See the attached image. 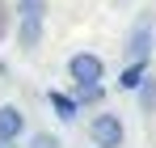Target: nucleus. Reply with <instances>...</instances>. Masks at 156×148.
<instances>
[{"label": "nucleus", "instance_id": "1", "mask_svg": "<svg viewBox=\"0 0 156 148\" xmlns=\"http://www.w3.org/2000/svg\"><path fill=\"white\" fill-rule=\"evenodd\" d=\"M89 144L93 148H122L127 144V123H122V114H114V110H97L93 119H89Z\"/></svg>", "mask_w": 156, "mask_h": 148}, {"label": "nucleus", "instance_id": "2", "mask_svg": "<svg viewBox=\"0 0 156 148\" xmlns=\"http://www.w3.org/2000/svg\"><path fill=\"white\" fill-rule=\"evenodd\" d=\"M68 80L72 85H105V59L97 51H72L68 55Z\"/></svg>", "mask_w": 156, "mask_h": 148}, {"label": "nucleus", "instance_id": "3", "mask_svg": "<svg viewBox=\"0 0 156 148\" xmlns=\"http://www.w3.org/2000/svg\"><path fill=\"white\" fill-rule=\"evenodd\" d=\"M152 47H156V30L152 21L144 17V21H135L131 25V34H127V59H152Z\"/></svg>", "mask_w": 156, "mask_h": 148}, {"label": "nucleus", "instance_id": "4", "mask_svg": "<svg viewBox=\"0 0 156 148\" xmlns=\"http://www.w3.org/2000/svg\"><path fill=\"white\" fill-rule=\"evenodd\" d=\"M42 38H47V21L42 17H17V47L26 55H34L42 47Z\"/></svg>", "mask_w": 156, "mask_h": 148}, {"label": "nucleus", "instance_id": "5", "mask_svg": "<svg viewBox=\"0 0 156 148\" xmlns=\"http://www.w3.org/2000/svg\"><path fill=\"white\" fill-rule=\"evenodd\" d=\"M26 135V114L13 102H0V140H21Z\"/></svg>", "mask_w": 156, "mask_h": 148}, {"label": "nucleus", "instance_id": "6", "mask_svg": "<svg viewBox=\"0 0 156 148\" xmlns=\"http://www.w3.org/2000/svg\"><path fill=\"white\" fill-rule=\"evenodd\" d=\"M47 102H51V110H55V119H59V123H76V119H80V106H76V98H72V93L51 89V93H47Z\"/></svg>", "mask_w": 156, "mask_h": 148}, {"label": "nucleus", "instance_id": "7", "mask_svg": "<svg viewBox=\"0 0 156 148\" xmlns=\"http://www.w3.org/2000/svg\"><path fill=\"white\" fill-rule=\"evenodd\" d=\"M144 76H148V59H131L127 68H122V76H118V89L122 93H135L144 85Z\"/></svg>", "mask_w": 156, "mask_h": 148}, {"label": "nucleus", "instance_id": "8", "mask_svg": "<svg viewBox=\"0 0 156 148\" xmlns=\"http://www.w3.org/2000/svg\"><path fill=\"white\" fill-rule=\"evenodd\" d=\"M135 98H139V114L144 119H156V76L152 72L144 76V85L135 89Z\"/></svg>", "mask_w": 156, "mask_h": 148}, {"label": "nucleus", "instance_id": "9", "mask_svg": "<svg viewBox=\"0 0 156 148\" xmlns=\"http://www.w3.org/2000/svg\"><path fill=\"white\" fill-rule=\"evenodd\" d=\"M72 98H76V106H80V110H84V106H101L105 85H72Z\"/></svg>", "mask_w": 156, "mask_h": 148}, {"label": "nucleus", "instance_id": "10", "mask_svg": "<svg viewBox=\"0 0 156 148\" xmlns=\"http://www.w3.org/2000/svg\"><path fill=\"white\" fill-rule=\"evenodd\" d=\"M13 13L17 17H42L47 21V0H13Z\"/></svg>", "mask_w": 156, "mask_h": 148}, {"label": "nucleus", "instance_id": "11", "mask_svg": "<svg viewBox=\"0 0 156 148\" xmlns=\"http://www.w3.org/2000/svg\"><path fill=\"white\" fill-rule=\"evenodd\" d=\"M26 148H63V140H59L55 131H34Z\"/></svg>", "mask_w": 156, "mask_h": 148}, {"label": "nucleus", "instance_id": "12", "mask_svg": "<svg viewBox=\"0 0 156 148\" xmlns=\"http://www.w3.org/2000/svg\"><path fill=\"white\" fill-rule=\"evenodd\" d=\"M13 17H17V13H13V4H9V0H0V43H4V34L13 30Z\"/></svg>", "mask_w": 156, "mask_h": 148}, {"label": "nucleus", "instance_id": "13", "mask_svg": "<svg viewBox=\"0 0 156 148\" xmlns=\"http://www.w3.org/2000/svg\"><path fill=\"white\" fill-rule=\"evenodd\" d=\"M0 148H17V140H0Z\"/></svg>", "mask_w": 156, "mask_h": 148}]
</instances>
